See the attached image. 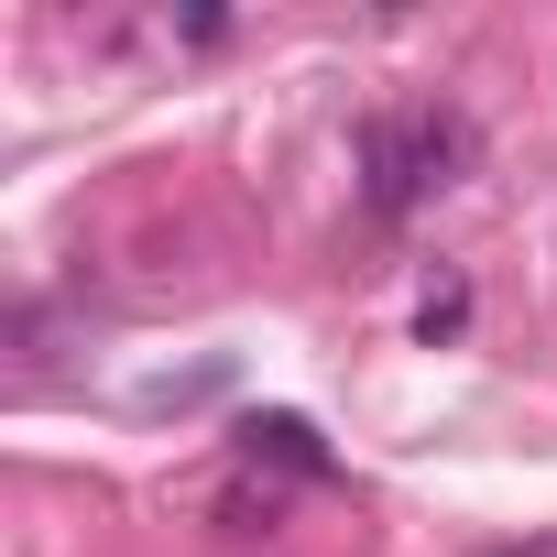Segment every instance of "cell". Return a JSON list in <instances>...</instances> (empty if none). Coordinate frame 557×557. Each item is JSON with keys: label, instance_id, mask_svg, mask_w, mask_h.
<instances>
[{"label": "cell", "instance_id": "2", "mask_svg": "<svg viewBox=\"0 0 557 557\" xmlns=\"http://www.w3.org/2000/svg\"><path fill=\"white\" fill-rule=\"evenodd\" d=\"M240 448H251V459H273V470H296V481H329V448H318V426H307V416H251V426H240Z\"/></svg>", "mask_w": 557, "mask_h": 557}, {"label": "cell", "instance_id": "1", "mask_svg": "<svg viewBox=\"0 0 557 557\" xmlns=\"http://www.w3.org/2000/svg\"><path fill=\"white\" fill-rule=\"evenodd\" d=\"M459 153H470V132L448 110H383L361 132V197H372V219H416L459 175Z\"/></svg>", "mask_w": 557, "mask_h": 557}, {"label": "cell", "instance_id": "3", "mask_svg": "<svg viewBox=\"0 0 557 557\" xmlns=\"http://www.w3.org/2000/svg\"><path fill=\"white\" fill-rule=\"evenodd\" d=\"M481 557H557V535H513V546H481Z\"/></svg>", "mask_w": 557, "mask_h": 557}]
</instances>
